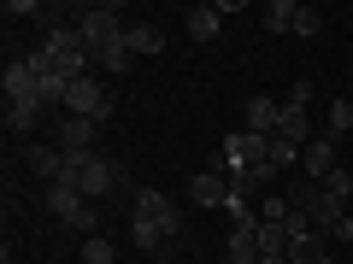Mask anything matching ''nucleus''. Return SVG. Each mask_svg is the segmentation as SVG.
<instances>
[{"mask_svg": "<svg viewBox=\"0 0 353 264\" xmlns=\"http://www.w3.org/2000/svg\"><path fill=\"white\" fill-rule=\"evenodd\" d=\"M77 30H83V47L94 53V65H101V53L124 36V18H118V6H83L77 12Z\"/></svg>", "mask_w": 353, "mask_h": 264, "instance_id": "nucleus-1", "label": "nucleus"}, {"mask_svg": "<svg viewBox=\"0 0 353 264\" xmlns=\"http://www.w3.org/2000/svg\"><path fill=\"white\" fill-rule=\"evenodd\" d=\"M130 217L153 223V229H159V241H183V212H176V206L165 200L159 188H141V194H136V212H130Z\"/></svg>", "mask_w": 353, "mask_h": 264, "instance_id": "nucleus-2", "label": "nucleus"}, {"mask_svg": "<svg viewBox=\"0 0 353 264\" xmlns=\"http://www.w3.org/2000/svg\"><path fill=\"white\" fill-rule=\"evenodd\" d=\"M118 182H124V170H118L112 159H101V153H88V164H83V176H77V188H83V200H88V206H101L106 194L118 188Z\"/></svg>", "mask_w": 353, "mask_h": 264, "instance_id": "nucleus-3", "label": "nucleus"}, {"mask_svg": "<svg viewBox=\"0 0 353 264\" xmlns=\"http://www.w3.org/2000/svg\"><path fill=\"white\" fill-rule=\"evenodd\" d=\"M189 200L201 206V212H224V200H230V176H224V170H194Z\"/></svg>", "mask_w": 353, "mask_h": 264, "instance_id": "nucleus-4", "label": "nucleus"}, {"mask_svg": "<svg viewBox=\"0 0 353 264\" xmlns=\"http://www.w3.org/2000/svg\"><path fill=\"white\" fill-rule=\"evenodd\" d=\"M277 124H283V100L253 94L248 100V135H277Z\"/></svg>", "mask_w": 353, "mask_h": 264, "instance_id": "nucleus-5", "label": "nucleus"}, {"mask_svg": "<svg viewBox=\"0 0 353 264\" xmlns=\"http://www.w3.org/2000/svg\"><path fill=\"white\" fill-rule=\"evenodd\" d=\"M277 135L294 141V147H312L318 129H312V118H306V106H289V100H283V124H277Z\"/></svg>", "mask_w": 353, "mask_h": 264, "instance_id": "nucleus-6", "label": "nucleus"}, {"mask_svg": "<svg viewBox=\"0 0 353 264\" xmlns=\"http://www.w3.org/2000/svg\"><path fill=\"white\" fill-rule=\"evenodd\" d=\"M41 112H48V106H41V94H24V100H6V129H12V135H30V129L41 124Z\"/></svg>", "mask_w": 353, "mask_h": 264, "instance_id": "nucleus-7", "label": "nucleus"}, {"mask_svg": "<svg viewBox=\"0 0 353 264\" xmlns=\"http://www.w3.org/2000/svg\"><path fill=\"white\" fill-rule=\"evenodd\" d=\"M330 170H336V141H330V135H318L312 147L301 153V176H312V182H324Z\"/></svg>", "mask_w": 353, "mask_h": 264, "instance_id": "nucleus-8", "label": "nucleus"}, {"mask_svg": "<svg viewBox=\"0 0 353 264\" xmlns=\"http://www.w3.org/2000/svg\"><path fill=\"white\" fill-rule=\"evenodd\" d=\"M59 153H94V124L88 118H59Z\"/></svg>", "mask_w": 353, "mask_h": 264, "instance_id": "nucleus-9", "label": "nucleus"}, {"mask_svg": "<svg viewBox=\"0 0 353 264\" xmlns=\"http://www.w3.org/2000/svg\"><path fill=\"white\" fill-rule=\"evenodd\" d=\"M0 82H6V100H24V94H36V65L12 59L6 71H0Z\"/></svg>", "mask_w": 353, "mask_h": 264, "instance_id": "nucleus-10", "label": "nucleus"}, {"mask_svg": "<svg viewBox=\"0 0 353 264\" xmlns=\"http://www.w3.org/2000/svg\"><path fill=\"white\" fill-rule=\"evenodd\" d=\"M253 258H259V229H230L224 264H253Z\"/></svg>", "mask_w": 353, "mask_h": 264, "instance_id": "nucleus-11", "label": "nucleus"}, {"mask_svg": "<svg viewBox=\"0 0 353 264\" xmlns=\"http://www.w3.org/2000/svg\"><path fill=\"white\" fill-rule=\"evenodd\" d=\"M224 217H230V223H236V229H259V206H248V188H236V182H230Z\"/></svg>", "mask_w": 353, "mask_h": 264, "instance_id": "nucleus-12", "label": "nucleus"}, {"mask_svg": "<svg viewBox=\"0 0 353 264\" xmlns=\"http://www.w3.org/2000/svg\"><path fill=\"white\" fill-rule=\"evenodd\" d=\"M24 164L41 176V182H59V170H65V153H59V147H30V153H24Z\"/></svg>", "mask_w": 353, "mask_h": 264, "instance_id": "nucleus-13", "label": "nucleus"}, {"mask_svg": "<svg viewBox=\"0 0 353 264\" xmlns=\"http://www.w3.org/2000/svg\"><path fill=\"white\" fill-rule=\"evenodd\" d=\"M294 12H301V6H289V0H271V6H265V36H294Z\"/></svg>", "mask_w": 353, "mask_h": 264, "instance_id": "nucleus-14", "label": "nucleus"}, {"mask_svg": "<svg viewBox=\"0 0 353 264\" xmlns=\"http://www.w3.org/2000/svg\"><path fill=\"white\" fill-rule=\"evenodd\" d=\"M124 41H130V53H159L165 47V30L159 24H124Z\"/></svg>", "mask_w": 353, "mask_h": 264, "instance_id": "nucleus-15", "label": "nucleus"}, {"mask_svg": "<svg viewBox=\"0 0 353 264\" xmlns=\"http://www.w3.org/2000/svg\"><path fill=\"white\" fill-rule=\"evenodd\" d=\"M277 164H271V159H265V164H248V176H241V182H236V188H248V194H259V200H265V194H271V182H277Z\"/></svg>", "mask_w": 353, "mask_h": 264, "instance_id": "nucleus-16", "label": "nucleus"}, {"mask_svg": "<svg viewBox=\"0 0 353 264\" xmlns=\"http://www.w3.org/2000/svg\"><path fill=\"white\" fill-rule=\"evenodd\" d=\"M189 41H218V12L212 6H194L189 12Z\"/></svg>", "mask_w": 353, "mask_h": 264, "instance_id": "nucleus-17", "label": "nucleus"}, {"mask_svg": "<svg viewBox=\"0 0 353 264\" xmlns=\"http://www.w3.org/2000/svg\"><path fill=\"white\" fill-rule=\"evenodd\" d=\"M289 212H294L289 194H265L259 200V223H289Z\"/></svg>", "mask_w": 353, "mask_h": 264, "instance_id": "nucleus-18", "label": "nucleus"}, {"mask_svg": "<svg viewBox=\"0 0 353 264\" xmlns=\"http://www.w3.org/2000/svg\"><path fill=\"white\" fill-rule=\"evenodd\" d=\"M324 194H330V200H341V206L353 200V170H347V164H336V170L324 176Z\"/></svg>", "mask_w": 353, "mask_h": 264, "instance_id": "nucleus-19", "label": "nucleus"}, {"mask_svg": "<svg viewBox=\"0 0 353 264\" xmlns=\"http://www.w3.org/2000/svg\"><path fill=\"white\" fill-rule=\"evenodd\" d=\"M301 153H306V147H294V141L271 135V164H277V170H301Z\"/></svg>", "mask_w": 353, "mask_h": 264, "instance_id": "nucleus-20", "label": "nucleus"}, {"mask_svg": "<svg viewBox=\"0 0 353 264\" xmlns=\"http://www.w3.org/2000/svg\"><path fill=\"white\" fill-rule=\"evenodd\" d=\"M130 59H136V53H130V41H124V36H118L112 47L101 53V65H106V76H124V71H130Z\"/></svg>", "mask_w": 353, "mask_h": 264, "instance_id": "nucleus-21", "label": "nucleus"}, {"mask_svg": "<svg viewBox=\"0 0 353 264\" xmlns=\"http://www.w3.org/2000/svg\"><path fill=\"white\" fill-rule=\"evenodd\" d=\"M347 129H353V106H347V100H336V106H330V118H324V135H330V141H341Z\"/></svg>", "mask_w": 353, "mask_h": 264, "instance_id": "nucleus-22", "label": "nucleus"}, {"mask_svg": "<svg viewBox=\"0 0 353 264\" xmlns=\"http://www.w3.org/2000/svg\"><path fill=\"white\" fill-rule=\"evenodd\" d=\"M259 252H283V258H289V229L283 223H259Z\"/></svg>", "mask_w": 353, "mask_h": 264, "instance_id": "nucleus-23", "label": "nucleus"}, {"mask_svg": "<svg viewBox=\"0 0 353 264\" xmlns=\"http://www.w3.org/2000/svg\"><path fill=\"white\" fill-rule=\"evenodd\" d=\"M83 264H118L112 241H106V235H88V241H83Z\"/></svg>", "mask_w": 353, "mask_h": 264, "instance_id": "nucleus-24", "label": "nucleus"}, {"mask_svg": "<svg viewBox=\"0 0 353 264\" xmlns=\"http://www.w3.org/2000/svg\"><path fill=\"white\" fill-rule=\"evenodd\" d=\"M294 36H324V12H318V6H301V12H294Z\"/></svg>", "mask_w": 353, "mask_h": 264, "instance_id": "nucleus-25", "label": "nucleus"}, {"mask_svg": "<svg viewBox=\"0 0 353 264\" xmlns=\"http://www.w3.org/2000/svg\"><path fill=\"white\" fill-rule=\"evenodd\" d=\"M330 241H336V247H353V212H341V217H336V229H330Z\"/></svg>", "mask_w": 353, "mask_h": 264, "instance_id": "nucleus-26", "label": "nucleus"}, {"mask_svg": "<svg viewBox=\"0 0 353 264\" xmlns=\"http://www.w3.org/2000/svg\"><path fill=\"white\" fill-rule=\"evenodd\" d=\"M41 0H6V18H36Z\"/></svg>", "mask_w": 353, "mask_h": 264, "instance_id": "nucleus-27", "label": "nucleus"}, {"mask_svg": "<svg viewBox=\"0 0 353 264\" xmlns=\"http://www.w3.org/2000/svg\"><path fill=\"white\" fill-rule=\"evenodd\" d=\"M306 100H312V76H301V82L289 88V106H306Z\"/></svg>", "mask_w": 353, "mask_h": 264, "instance_id": "nucleus-28", "label": "nucleus"}, {"mask_svg": "<svg viewBox=\"0 0 353 264\" xmlns=\"http://www.w3.org/2000/svg\"><path fill=\"white\" fill-rule=\"evenodd\" d=\"M253 264H289V258H283V252H259Z\"/></svg>", "mask_w": 353, "mask_h": 264, "instance_id": "nucleus-29", "label": "nucleus"}, {"mask_svg": "<svg viewBox=\"0 0 353 264\" xmlns=\"http://www.w3.org/2000/svg\"><path fill=\"white\" fill-rule=\"evenodd\" d=\"M183 264H201V258H183Z\"/></svg>", "mask_w": 353, "mask_h": 264, "instance_id": "nucleus-30", "label": "nucleus"}]
</instances>
